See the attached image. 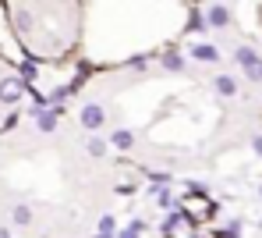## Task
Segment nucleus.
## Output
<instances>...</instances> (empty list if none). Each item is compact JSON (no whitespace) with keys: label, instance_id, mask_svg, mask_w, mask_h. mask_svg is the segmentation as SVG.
<instances>
[{"label":"nucleus","instance_id":"a211bd4d","mask_svg":"<svg viewBox=\"0 0 262 238\" xmlns=\"http://www.w3.org/2000/svg\"><path fill=\"white\" fill-rule=\"evenodd\" d=\"M0 238H11V231H7V228H0Z\"/></svg>","mask_w":262,"mask_h":238},{"label":"nucleus","instance_id":"f03ea898","mask_svg":"<svg viewBox=\"0 0 262 238\" xmlns=\"http://www.w3.org/2000/svg\"><path fill=\"white\" fill-rule=\"evenodd\" d=\"M103 117H106V114H103V107H99V103H85V107H82V125H85L89 132L103 128Z\"/></svg>","mask_w":262,"mask_h":238},{"label":"nucleus","instance_id":"4468645a","mask_svg":"<svg viewBox=\"0 0 262 238\" xmlns=\"http://www.w3.org/2000/svg\"><path fill=\"white\" fill-rule=\"evenodd\" d=\"M14 25H18V32H29V25H32V18H29L25 11H18V14H14Z\"/></svg>","mask_w":262,"mask_h":238},{"label":"nucleus","instance_id":"2eb2a0df","mask_svg":"<svg viewBox=\"0 0 262 238\" xmlns=\"http://www.w3.org/2000/svg\"><path fill=\"white\" fill-rule=\"evenodd\" d=\"M21 78H25V82H32V78H36V64H32V61H25V64H21Z\"/></svg>","mask_w":262,"mask_h":238},{"label":"nucleus","instance_id":"9d476101","mask_svg":"<svg viewBox=\"0 0 262 238\" xmlns=\"http://www.w3.org/2000/svg\"><path fill=\"white\" fill-rule=\"evenodd\" d=\"M191 53H195L199 61H216V57H220V53L209 47V43H199V47H191Z\"/></svg>","mask_w":262,"mask_h":238},{"label":"nucleus","instance_id":"f8f14e48","mask_svg":"<svg viewBox=\"0 0 262 238\" xmlns=\"http://www.w3.org/2000/svg\"><path fill=\"white\" fill-rule=\"evenodd\" d=\"M103 153H106V143H103V139H89V156H92V160H99Z\"/></svg>","mask_w":262,"mask_h":238},{"label":"nucleus","instance_id":"9b49d317","mask_svg":"<svg viewBox=\"0 0 262 238\" xmlns=\"http://www.w3.org/2000/svg\"><path fill=\"white\" fill-rule=\"evenodd\" d=\"M163 68H167V71H181V68H184L181 53H174V50H170V53H163Z\"/></svg>","mask_w":262,"mask_h":238},{"label":"nucleus","instance_id":"1a4fd4ad","mask_svg":"<svg viewBox=\"0 0 262 238\" xmlns=\"http://www.w3.org/2000/svg\"><path fill=\"white\" fill-rule=\"evenodd\" d=\"M234 57H237V64H241V68H248L252 61H259V53H255L252 47H237V53H234Z\"/></svg>","mask_w":262,"mask_h":238},{"label":"nucleus","instance_id":"f257e3e1","mask_svg":"<svg viewBox=\"0 0 262 238\" xmlns=\"http://www.w3.org/2000/svg\"><path fill=\"white\" fill-rule=\"evenodd\" d=\"M21 93H25V82H21V78H14V75H11V78H4V82H0V103L14 107V103L21 100Z\"/></svg>","mask_w":262,"mask_h":238},{"label":"nucleus","instance_id":"20e7f679","mask_svg":"<svg viewBox=\"0 0 262 238\" xmlns=\"http://www.w3.org/2000/svg\"><path fill=\"white\" fill-rule=\"evenodd\" d=\"M57 121H60V114L57 110H36V125H39V132H53L57 128Z\"/></svg>","mask_w":262,"mask_h":238},{"label":"nucleus","instance_id":"dca6fc26","mask_svg":"<svg viewBox=\"0 0 262 238\" xmlns=\"http://www.w3.org/2000/svg\"><path fill=\"white\" fill-rule=\"evenodd\" d=\"M117 238H138V231H131V228H128V231H121Z\"/></svg>","mask_w":262,"mask_h":238},{"label":"nucleus","instance_id":"7ed1b4c3","mask_svg":"<svg viewBox=\"0 0 262 238\" xmlns=\"http://www.w3.org/2000/svg\"><path fill=\"white\" fill-rule=\"evenodd\" d=\"M206 22H209V25H216V29H227V25H230V11H227L223 4H216V7H209Z\"/></svg>","mask_w":262,"mask_h":238},{"label":"nucleus","instance_id":"6e6552de","mask_svg":"<svg viewBox=\"0 0 262 238\" xmlns=\"http://www.w3.org/2000/svg\"><path fill=\"white\" fill-rule=\"evenodd\" d=\"M110 143L117 146V149H131V143H135V135H131L128 128H117V132L110 135Z\"/></svg>","mask_w":262,"mask_h":238},{"label":"nucleus","instance_id":"39448f33","mask_svg":"<svg viewBox=\"0 0 262 238\" xmlns=\"http://www.w3.org/2000/svg\"><path fill=\"white\" fill-rule=\"evenodd\" d=\"M114 231H117L114 213H103V217H99V228H96V238H114Z\"/></svg>","mask_w":262,"mask_h":238},{"label":"nucleus","instance_id":"ddd939ff","mask_svg":"<svg viewBox=\"0 0 262 238\" xmlns=\"http://www.w3.org/2000/svg\"><path fill=\"white\" fill-rule=\"evenodd\" d=\"M245 75H248L252 82H262V57H259V61H252V64L245 68Z\"/></svg>","mask_w":262,"mask_h":238},{"label":"nucleus","instance_id":"f3484780","mask_svg":"<svg viewBox=\"0 0 262 238\" xmlns=\"http://www.w3.org/2000/svg\"><path fill=\"white\" fill-rule=\"evenodd\" d=\"M252 146H255V153H262V135H259V139H255Z\"/></svg>","mask_w":262,"mask_h":238},{"label":"nucleus","instance_id":"423d86ee","mask_svg":"<svg viewBox=\"0 0 262 238\" xmlns=\"http://www.w3.org/2000/svg\"><path fill=\"white\" fill-rule=\"evenodd\" d=\"M11 221H14L18 228H25V224H32V206H25V203H18V206L11 210Z\"/></svg>","mask_w":262,"mask_h":238},{"label":"nucleus","instance_id":"0eeeda50","mask_svg":"<svg viewBox=\"0 0 262 238\" xmlns=\"http://www.w3.org/2000/svg\"><path fill=\"white\" fill-rule=\"evenodd\" d=\"M216 93L220 96H237V82H234L230 75H220L216 78Z\"/></svg>","mask_w":262,"mask_h":238}]
</instances>
